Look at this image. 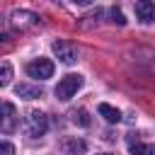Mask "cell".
<instances>
[{"mask_svg": "<svg viewBox=\"0 0 155 155\" xmlns=\"http://www.w3.org/2000/svg\"><path fill=\"white\" fill-rule=\"evenodd\" d=\"M73 2H75V5H92L94 0H73Z\"/></svg>", "mask_w": 155, "mask_h": 155, "instance_id": "cell-16", "label": "cell"}, {"mask_svg": "<svg viewBox=\"0 0 155 155\" xmlns=\"http://www.w3.org/2000/svg\"><path fill=\"white\" fill-rule=\"evenodd\" d=\"M51 48H53L56 58H58L61 63H65V65H70V63L78 61V48H75L70 41H53Z\"/></svg>", "mask_w": 155, "mask_h": 155, "instance_id": "cell-5", "label": "cell"}, {"mask_svg": "<svg viewBox=\"0 0 155 155\" xmlns=\"http://www.w3.org/2000/svg\"><path fill=\"white\" fill-rule=\"evenodd\" d=\"M10 80H12V65L10 63H2L0 65V87L10 85Z\"/></svg>", "mask_w": 155, "mask_h": 155, "instance_id": "cell-12", "label": "cell"}, {"mask_svg": "<svg viewBox=\"0 0 155 155\" xmlns=\"http://www.w3.org/2000/svg\"><path fill=\"white\" fill-rule=\"evenodd\" d=\"M27 75L36 78V80H46V78L53 75V63L48 58H36V61L27 63Z\"/></svg>", "mask_w": 155, "mask_h": 155, "instance_id": "cell-4", "label": "cell"}, {"mask_svg": "<svg viewBox=\"0 0 155 155\" xmlns=\"http://www.w3.org/2000/svg\"><path fill=\"white\" fill-rule=\"evenodd\" d=\"M0 155H15V145L7 140H0Z\"/></svg>", "mask_w": 155, "mask_h": 155, "instance_id": "cell-15", "label": "cell"}, {"mask_svg": "<svg viewBox=\"0 0 155 155\" xmlns=\"http://www.w3.org/2000/svg\"><path fill=\"white\" fill-rule=\"evenodd\" d=\"M17 121H19V116H17L15 104L12 102H0V131L12 133L17 128Z\"/></svg>", "mask_w": 155, "mask_h": 155, "instance_id": "cell-3", "label": "cell"}, {"mask_svg": "<svg viewBox=\"0 0 155 155\" xmlns=\"http://www.w3.org/2000/svg\"><path fill=\"white\" fill-rule=\"evenodd\" d=\"M136 17L143 24H153L155 22V5L150 0H136Z\"/></svg>", "mask_w": 155, "mask_h": 155, "instance_id": "cell-6", "label": "cell"}, {"mask_svg": "<svg viewBox=\"0 0 155 155\" xmlns=\"http://www.w3.org/2000/svg\"><path fill=\"white\" fill-rule=\"evenodd\" d=\"M128 150L133 155H155V148L153 145H143V143H138L133 138H128Z\"/></svg>", "mask_w": 155, "mask_h": 155, "instance_id": "cell-11", "label": "cell"}, {"mask_svg": "<svg viewBox=\"0 0 155 155\" xmlns=\"http://www.w3.org/2000/svg\"><path fill=\"white\" fill-rule=\"evenodd\" d=\"M24 131H27L29 138L44 136V133L48 131V119H46V114H44V111H29L27 124H24Z\"/></svg>", "mask_w": 155, "mask_h": 155, "instance_id": "cell-1", "label": "cell"}, {"mask_svg": "<svg viewBox=\"0 0 155 155\" xmlns=\"http://www.w3.org/2000/svg\"><path fill=\"white\" fill-rule=\"evenodd\" d=\"M73 121H75V124H80V126H90V116H87V111H85V109L73 111Z\"/></svg>", "mask_w": 155, "mask_h": 155, "instance_id": "cell-13", "label": "cell"}, {"mask_svg": "<svg viewBox=\"0 0 155 155\" xmlns=\"http://www.w3.org/2000/svg\"><path fill=\"white\" fill-rule=\"evenodd\" d=\"M99 155H111V153H99Z\"/></svg>", "mask_w": 155, "mask_h": 155, "instance_id": "cell-18", "label": "cell"}, {"mask_svg": "<svg viewBox=\"0 0 155 155\" xmlns=\"http://www.w3.org/2000/svg\"><path fill=\"white\" fill-rule=\"evenodd\" d=\"M0 41H2V44H5V41H7V36H5V34H0Z\"/></svg>", "mask_w": 155, "mask_h": 155, "instance_id": "cell-17", "label": "cell"}, {"mask_svg": "<svg viewBox=\"0 0 155 155\" xmlns=\"http://www.w3.org/2000/svg\"><path fill=\"white\" fill-rule=\"evenodd\" d=\"M15 92H17V97H22V99H36V97L44 94L41 87H36V85H27V82H19V85L15 87Z\"/></svg>", "mask_w": 155, "mask_h": 155, "instance_id": "cell-8", "label": "cell"}, {"mask_svg": "<svg viewBox=\"0 0 155 155\" xmlns=\"http://www.w3.org/2000/svg\"><path fill=\"white\" fill-rule=\"evenodd\" d=\"M82 87V75H75V73H70V75H65L58 85H56V97L58 99H70L78 90Z\"/></svg>", "mask_w": 155, "mask_h": 155, "instance_id": "cell-2", "label": "cell"}, {"mask_svg": "<svg viewBox=\"0 0 155 155\" xmlns=\"http://www.w3.org/2000/svg\"><path fill=\"white\" fill-rule=\"evenodd\" d=\"M63 150H65L68 155H82V153L87 150V143H85L82 138H65V140H63Z\"/></svg>", "mask_w": 155, "mask_h": 155, "instance_id": "cell-9", "label": "cell"}, {"mask_svg": "<svg viewBox=\"0 0 155 155\" xmlns=\"http://www.w3.org/2000/svg\"><path fill=\"white\" fill-rule=\"evenodd\" d=\"M109 15H111V22H114V24H119V27H124V24H126V17H124V12H121L119 7H111V10H109Z\"/></svg>", "mask_w": 155, "mask_h": 155, "instance_id": "cell-14", "label": "cell"}, {"mask_svg": "<svg viewBox=\"0 0 155 155\" xmlns=\"http://www.w3.org/2000/svg\"><path fill=\"white\" fill-rule=\"evenodd\" d=\"M99 114H102L109 124H119V121H121V111H119L116 107L107 104V102H104V104H99Z\"/></svg>", "mask_w": 155, "mask_h": 155, "instance_id": "cell-10", "label": "cell"}, {"mask_svg": "<svg viewBox=\"0 0 155 155\" xmlns=\"http://www.w3.org/2000/svg\"><path fill=\"white\" fill-rule=\"evenodd\" d=\"M12 22H15L19 29H27V27H34V24L39 22V17H36L34 12H27V10H17V12H12Z\"/></svg>", "mask_w": 155, "mask_h": 155, "instance_id": "cell-7", "label": "cell"}]
</instances>
